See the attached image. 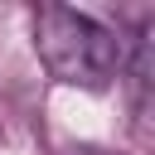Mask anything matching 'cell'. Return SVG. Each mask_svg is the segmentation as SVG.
<instances>
[{
  "label": "cell",
  "mask_w": 155,
  "mask_h": 155,
  "mask_svg": "<svg viewBox=\"0 0 155 155\" xmlns=\"http://www.w3.org/2000/svg\"><path fill=\"white\" fill-rule=\"evenodd\" d=\"M34 48L58 82L82 87V92H107L111 78H121L126 68V44L73 5H39Z\"/></svg>",
  "instance_id": "cell-1"
}]
</instances>
